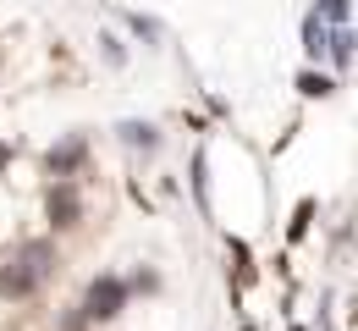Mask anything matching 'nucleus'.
I'll return each mask as SVG.
<instances>
[{
	"label": "nucleus",
	"mask_w": 358,
	"mask_h": 331,
	"mask_svg": "<svg viewBox=\"0 0 358 331\" xmlns=\"http://www.w3.org/2000/svg\"><path fill=\"white\" fill-rule=\"evenodd\" d=\"M127 298H133V287H127V276H116V271H99L89 282V293H83V315H89V326H105V321H116L122 309H127Z\"/></svg>",
	"instance_id": "obj_1"
},
{
	"label": "nucleus",
	"mask_w": 358,
	"mask_h": 331,
	"mask_svg": "<svg viewBox=\"0 0 358 331\" xmlns=\"http://www.w3.org/2000/svg\"><path fill=\"white\" fill-rule=\"evenodd\" d=\"M45 221H50V232H72L83 221V193H78V183H50Z\"/></svg>",
	"instance_id": "obj_2"
},
{
	"label": "nucleus",
	"mask_w": 358,
	"mask_h": 331,
	"mask_svg": "<svg viewBox=\"0 0 358 331\" xmlns=\"http://www.w3.org/2000/svg\"><path fill=\"white\" fill-rule=\"evenodd\" d=\"M83 160H89V139H83V133H72V139H61V143L45 149V171L55 183H72V171H78Z\"/></svg>",
	"instance_id": "obj_3"
},
{
	"label": "nucleus",
	"mask_w": 358,
	"mask_h": 331,
	"mask_svg": "<svg viewBox=\"0 0 358 331\" xmlns=\"http://www.w3.org/2000/svg\"><path fill=\"white\" fill-rule=\"evenodd\" d=\"M17 260H22V265L39 276V287L55 276V243H50V237H28V243L17 248Z\"/></svg>",
	"instance_id": "obj_4"
},
{
	"label": "nucleus",
	"mask_w": 358,
	"mask_h": 331,
	"mask_svg": "<svg viewBox=\"0 0 358 331\" xmlns=\"http://www.w3.org/2000/svg\"><path fill=\"white\" fill-rule=\"evenodd\" d=\"M34 293H39V276H34L22 260L0 265V298H34Z\"/></svg>",
	"instance_id": "obj_5"
},
{
	"label": "nucleus",
	"mask_w": 358,
	"mask_h": 331,
	"mask_svg": "<svg viewBox=\"0 0 358 331\" xmlns=\"http://www.w3.org/2000/svg\"><path fill=\"white\" fill-rule=\"evenodd\" d=\"M116 133H122V143H127V149H143V155H155V149H160V127H155V122H122V127H116Z\"/></svg>",
	"instance_id": "obj_6"
},
{
	"label": "nucleus",
	"mask_w": 358,
	"mask_h": 331,
	"mask_svg": "<svg viewBox=\"0 0 358 331\" xmlns=\"http://www.w3.org/2000/svg\"><path fill=\"white\" fill-rule=\"evenodd\" d=\"M303 50H309V61H325V55H331V28L320 22V11L303 17Z\"/></svg>",
	"instance_id": "obj_7"
},
{
	"label": "nucleus",
	"mask_w": 358,
	"mask_h": 331,
	"mask_svg": "<svg viewBox=\"0 0 358 331\" xmlns=\"http://www.w3.org/2000/svg\"><path fill=\"white\" fill-rule=\"evenodd\" d=\"M298 94H303V99H331V94H336V78L303 66V72H298Z\"/></svg>",
	"instance_id": "obj_8"
},
{
	"label": "nucleus",
	"mask_w": 358,
	"mask_h": 331,
	"mask_svg": "<svg viewBox=\"0 0 358 331\" xmlns=\"http://www.w3.org/2000/svg\"><path fill=\"white\" fill-rule=\"evenodd\" d=\"M331 61H336V66H353V61H358V34H353V22H348V28H331Z\"/></svg>",
	"instance_id": "obj_9"
},
{
	"label": "nucleus",
	"mask_w": 358,
	"mask_h": 331,
	"mask_svg": "<svg viewBox=\"0 0 358 331\" xmlns=\"http://www.w3.org/2000/svg\"><path fill=\"white\" fill-rule=\"evenodd\" d=\"M314 11H320L325 28H348V22H353V0H320Z\"/></svg>",
	"instance_id": "obj_10"
},
{
	"label": "nucleus",
	"mask_w": 358,
	"mask_h": 331,
	"mask_svg": "<svg viewBox=\"0 0 358 331\" xmlns=\"http://www.w3.org/2000/svg\"><path fill=\"white\" fill-rule=\"evenodd\" d=\"M127 28H133L143 45H160V22H155V17H143V11H127Z\"/></svg>",
	"instance_id": "obj_11"
},
{
	"label": "nucleus",
	"mask_w": 358,
	"mask_h": 331,
	"mask_svg": "<svg viewBox=\"0 0 358 331\" xmlns=\"http://www.w3.org/2000/svg\"><path fill=\"white\" fill-rule=\"evenodd\" d=\"M127 287H133V293H160V276H155V271H138V276H127Z\"/></svg>",
	"instance_id": "obj_12"
},
{
	"label": "nucleus",
	"mask_w": 358,
	"mask_h": 331,
	"mask_svg": "<svg viewBox=\"0 0 358 331\" xmlns=\"http://www.w3.org/2000/svg\"><path fill=\"white\" fill-rule=\"evenodd\" d=\"M99 45H105V61H110V66H127V50L116 45V39H110V34H105V39H99Z\"/></svg>",
	"instance_id": "obj_13"
},
{
	"label": "nucleus",
	"mask_w": 358,
	"mask_h": 331,
	"mask_svg": "<svg viewBox=\"0 0 358 331\" xmlns=\"http://www.w3.org/2000/svg\"><path fill=\"white\" fill-rule=\"evenodd\" d=\"M309 216H314V204L303 199V204H298V216H292V237H303V232H309Z\"/></svg>",
	"instance_id": "obj_14"
},
{
	"label": "nucleus",
	"mask_w": 358,
	"mask_h": 331,
	"mask_svg": "<svg viewBox=\"0 0 358 331\" xmlns=\"http://www.w3.org/2000/svg\"><path fill=\"white\" fill-rule=\"evenodd\" d=\"M61 331H89V315H83V309H78V315H66V321H61Z\"/></svg>",
	"instance_id": "obj_15"
},
{
	"label": "nucleus",
	"mask_w": 358,
	"mask_h": 331,
	"mask_svg": "<svg viewBox=\"0 0 358 331\" xmlns=\"http://www.w3.org/2000/svg\"><path fill=\"white\" fill-rule=\"evenodd\" d=\"M0 166H6V143H0Z\"/></svg>",
	"instance_id": "obj_16"
}]
</instances>
